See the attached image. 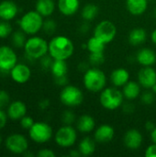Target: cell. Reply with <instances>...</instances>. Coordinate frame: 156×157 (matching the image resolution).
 <instances>
[{
  "label": "cell",
  "mask_w": 156,
  "mask_h": 157,
  "mask_svg": "<svg viewBox=\"0 0 156 157\" xmlns=\"http://www.w3.org/2000/svg\"><path fill=\"white\" fill-rule=\"evenodd\" d=\"M74 52V45L71 39L59 35L53 37L49 42V54L54 60H68Z\"/></svg>",
  "instance_id": "obj_1"
},
{
  "label": "cell",
  "mask_w": 156,
  "mask_h": 157,
  "mask_svg": "<svg viewBox=\"0 0 156 157\" xmlns=\"http://www.w3.org/2000/svg\"><path fill=\"white\" fill-rule=\"evenodd\" d=\"M83 83L88 91L92 93L101 92L107 85V76L105 73L97 67H91L84 73Z\"/></svg>",
  "instance_id": "obj_2"
},
{
  "label": "cell",
  "mask_w": 156,
  "mask_h": 157,
  "mask_svg": "<svg viewBox=\"0 0 156 157\" xmlns=\"http://www.w3.org/2000/svg\"><path fill=\"white\" fill-rule=\"evenodd\" d=\"M23 49L29 59L38 60L49 53V42L41 37L33 35L27 40Z\"/></svg>",
  "instance_id": "obj_3"
},
{
  "label": "cell",
  "mask_w": 156,
  "mask_h": 157,
  "mask_svg": "<svg viewBox=\"0 0 156 157\" xmlns=\"http://www.w3.org/2000/svg\"><path fill=\"white\" fill-rule=\"evenodd\" d=\"M43 17L36 10H31L24 14L19 19V27L27 35H36L42 29Z\"/></svg>",
  "instance_id": "obj_4"
},
{
  "label": "cell",
  "mask_w": 156,
  "mask_h": 157,
  "mask_svg": "<svg viewBox=\"0 0 156 157\" xmlns=\"http://www.w3.org/2000/svg\"><path fill=\"white\" fill-rule=\"evenodd\" d=\"M124 96L122 91L116 86L104 88L100 92L99 102L101 106L108 110H115L122 106Z\"/></svg>",
  "instance_id": "obj_5"
},
{
  "label": "cell",
  "mask_w": 156,
  "mask_h": 157,
  "mask_svg": "<svg viewBox=\"0 0 156 157\" xmlns=\"http://www.w3.org/2000/svg\"><path fill=\"white\" fill-rule=\"evenodd\" d=\"M60 100L68 108H76L83 103L84 94L79 87L67 85L63 86L60 93Z\"/></svg>",
  "instance_id": "obj_6"
},
{
  "label": "cell",
  "mask_w": 156,
  "mask_h": 157,
  "mask_svg": "<svg viewBox=\"0 0 156 157\" xmlns=\"http://www.w3.org/2000/svg\"><path fill=\"white\" fill-rule=\"evenodd\" d=\"M52 128L46 122H35L29 130L30 139L37 144H44L49 142L52 137Z\"/></svg>",
  "instance_id": "obj_7"
},
{
  "label": "cell",
  "mask_w": 156,
  "mask_h": 157,
  "mask_svg": "<svg viewBox=\"0 0 156 157\" xmlns=\"http://www.w3.org/2000/svg\"><path fill=\"white\" fill-rule=\"evenodd\" d=\"M77 139L75 129L72 125H63L61 127L54 135V140L57 145L63 148L72 147Z\"/></svg>",
  "instance_id": "obj_8"
},
{
  "label": "cell",
  "mask_w": 156,
  "mask_h": 157,
  "mask_svg": "<svg viewBox=\"0 0 156 157\" xmlns=\"http://www.w3.org/2000/svg\"><path fill=\"white\" fill-rule=\"evenodd\" d=\"M93 35L102 40L105 44H108L115 39L117 28L110 20H102L94 29Z\"/></svg>",
  "instance_id": "obj_9"
},
{
  "label": "cell",
  "mask_w": 156,
  "mask_h": 157,
  "mask_svg": "<svg viewBox=\"0 0 156 157\" xmlns=\"http://www.w3.org/2000/svg\"><path fill=\"white\" fill-rule=\"evenodd\" d=\"M5 144L6 149L15 155H23L26 151L29 150L28 139L20 133L10 134L6 139Z\"/></svg>",
  "instance_id": "obj_10"
},
{
  "label": "cell",
  "mask_w": 156,
  "mask_h": 157,
  "mask_svg": "<svg viewBox=\"0 0 156 157\" xmlns=\"http://www.w3.org/2000/svg\"><path fill=\"white\" fill-rule=\"evenodd\" d=\"M17 63V56L15 51L6 45L0 46V72L10 73L11 69Z\"/></svg>",
  "instance_id": "obj_11"
},
{
  "label": "cell",
  "mask_w": 156,
  "mask_h": 157,
  "mask_svg": "<svg viewBox=\"0 0 156 157\" xmlns=\"http://www.w3.org/2000/svg\"><path fill=\"white\" fill-rule=\"evenodd\" d=\"M138 82L141 86L151 89L156 84V71L152 66H143L138 73Z\"/></svg>",
  "instance_id": "obj_12"
},
{
  "label": "cell",
  "mask_w": 156,
  "mask_h": 157,
  "mask_svg": "<svg viewBox=\"0 0 156 157\" xmlns=\"http://www.w3.org/2000/svg\"><path fill=\"white\" fill-rule=\"evenodd\" d=\"M9 74L12 80L17 84L27 83L31 76V71L29 67L25 63H17L11 69Z\"/></svg>",
  "instance_id": "obj_13"
},
{
  "label": "cell",
  "mask_w": 156,
  "mask_h": 157,
  "mask_svg": "<svg viewBox=\"0 0 156 157\" xmlns=\"http://www.w3.org/2000/svg\"><path fill=\"white\" fill-rule=\"evenodd\" d=\"M143 140V138L141 132L136 129H131L124 134L123 144L127 148L131 150H137L142 146Z\"/></svg>",
  "instance_id": "obj_14"
},
{
  "label": "cell",
  "mask_w": 156,
  "mask_h": 157,
  "mask_svg": "<svg viewBox=\"0 0 156 157\" xmlns=\"http://www.w3.org/2000/svg\"><path fill=\"white\" fill-rule=\"evenodd\" d=\"M18 13L17 5L12 0H3L0 2V19L10 21Z\"/></svg>",
  "instance_id": "obj_15"
},
{
  "label": "cell",
  "mask_w": 156,
  "mask_h": 157,
  "mask_svg": "<svg viewBox=\"0 0 156 157\" xmlns=\"http://www.w3.org/2000/svg\"><path fill=\"white\" fill-rule=\"evenodd\" d=\"M115 135L114 128L108 124H102L98 126L94 133V139L99 144H108L113 140Z\"/></svg>",
  "instance_id": "obj_16"
},
{
  "label": "cell",
  "mask_w": 156,
  "mask_h": 157,
  "mask_svg": "<svg viewBox=\"0 0 156 157\" xmlns=\"http://www.w3.org/2000/svg\"><path fill=\"white\" fill-rule=\"evenodd\" d=\"M27 106L23 101L15 100L11 102L7 107V116L12 121H20L25 115H27Z\"/></svg>",
  "instance_id": "obj_17"
},
{
  "label": "cell",
  "mask_w": 156,
  "mask_h": 157,
  "mask_svg": "<svg viewBox=\"0 0 156 157\" xmlns=\"http://www.w3.org/2000/svg\"><path fill=\"white\" fill-rule=\"evenodd\" d=\"M136 61L143 66H153L156 63L155 52L150 48H143L136 53Z\"/></svg>",
  "instance_id": "obj_18"
},
{
  "label": "cell",
  "mask_w": 156,
  "mask_h": 157,
  "mask_svg": "<svg viewBox=\"0 0 156 157\" xmlns=\"http://www.w3.org/2000/svg\"><path fill=\"white\" fill-rule=\"evenodd\" d=\"M57 6L63 15L73 16L78 11L80 3L79 0H58Z\"/></svg>",
  "instance_id": "obj_19"
},
{
  "label": "cell",
  "mask_w": 156,
  "mask_h": 157,
  "mask_svg": "<svg viewBox=\"0 0 156 157\" xmlns=\"http://www.w3.org/2000/svg\"><path fill=\"white\" fill-rule=\"evenodd\" d=\"M110 80L114 86L121 87L130 81V73L125 68H117L111 73Z\"/></svg>",
  "instance_id": "obj_20"
},
{
  "label": "cell",
  "mask_w": 156,
  "mask_h": 157,
  "mask_svg": "<svg viewBox=\"0 0 156 157\" xmlns=\"http://www.w3.org/2000/svg\"><path fill=\"white\" fill-rule=\"evenodd\" d=\"M76 128L80 132H83V133L91 132L96 128V121L90 115H87V114L82 115L76 121Z\"/></svg>",
  "instance_id": "obj_21"
},
{
  "label": "cell",
  "mask_w": 156,
  "mask_h": 157,
  "mask_svg": "<svg viewBox=\"0 0 156 157\" xmlns=\"http://www.w3.org/2000/svg\"><path fill=\"white\" fill-rule=\"evenodd\" d=\"M122 87L123 96L128 100H134L141 96V85L139 82L129 81Z\"/></svg>",
  "instance_id": "obj_22"
},
{
  "label": "cell",
  "mask_w": 156,
  "mask_h": 157,
  "mask_svg": "<svg viewBox=\"0 0 156 157\" xmlns=\"http://www.w3.org/2000/svg\"><path fill=\"white\" fill-rule=\"evenodd\" d=\"M126 7L133 16L143 15L148 7V0H126Z\"/></svg>",
  "instance_id": "obj_23"
},
{
  "label": "cell",
  "mask_w": 156,
  "mask_h": 157,
  "mask_svg": "<svg viewBox=\"0 0 156 157\" xmlns=\"http://www.w3.org/2000/svg\"><path fill=\"white\" fill-rule=\"evenodd\" d=\"M146 39H147V32L143 28H135L131 29L128 37L129 43L132 46L142 45L146 41Z\"/></svg>",
  "instance_id": "obj_24"
},
{
  "label": "cell",
  "mask_w": 156,
  "mask_h": 157,
  "mask_svg": "<svg viewBox=\"0 0 156 157\" xmlns=\"http://www.w3.org/2000/svg\"><path fill=\"white\" fill-rule=\"evenodd\" d=\"M35 10L43 17H50L55 10V2L54 0H37L35 4Z\"/></svg>",
  "instance_id": "obj_25"
},
{
  "label": "cell",
  "mask_w": 156,
  "mask_h": 157,
  "mask_svg": "<svg viewBox=\"0 0 156 157\" xmlns=\"http://www.w3.org/2000/svg\"><path fill=\"white\" fill-rule=\"evenodd\" d=\"M96 140L90 137H85L78 144V150L83 156L92 155L96 151Z\"/></svg>",
  "instance_id": "obj_26"
},
{
  "label": "cell",
  "mask_w": 156,
  "mask_h": 157,
  "mask_svg": "<svg viewBox=\"0 0 156 157\" xmlns=\"http://www.w3.org/2000/svg\"><path fill=\"white\" fill-rule=\"evenodd\" d=\"M51 72L54 77L66 75L68 73V65L65 60H54L51 67Z\"/></svg>",
  "instance_id": "obj_27"
},
{
  "label": "cell",
  "mask_w": 156,
  "mask_h": 157,
  "mask_svg": "<svg viewBox=\"0 0 156 157\" xmlns=\"http://www.w3.org/2000/svg\"><path fill=\"white\" fill-rule=\"evenodd\" d=\"M99 8L95 4H86L81 11V16L85 21H92L94 20L97 16L98 15Z\"/></svg>",
  "instance_id": "obj_28"
},
{
  "label": "cell",
  "mask_w": 156,
  "mask_h": 157,
  "mask_svg": "<svg viewBox=\"0 0 156 157\" xmlns=\"http://www.w3.org/2000/svg\"><path fill=\"white\" fill-rule=\"evenodd\" d=\"M106 44L94 35L86 42V50L91 52H104Z\"/></svg>",
  "instance_id": "obj_29"
},
{
  "label": "cell",
  "mask_w": 156,
  "mask_h": 157,
  "mask_svg": "<svg viewBox=\"0 0 156 157\" xmlns=\"http://www.w3.org/2000/svg\"><path fill=\"white\" fill-rule=\"evenodd\" d=\"M26 33L20 29V30H17L15 32H13L11 34V43L15 48H24L26 41H27V38H26Z\"/></svg>",
  "instance_id": "obj_30"
},
{
  "label": "cell",
  "mask_w": 156,
  "mask_h": 157,
  "mask_svg": "<svg viewBox=\"0 0 156 157\" xmlns=\"http://www.w3.org/2000/svg\"><path fill=\"white\" fill-rule=\"evenodd\" d=\"M88 63L93 67H98L105 63L104 52H91L88 57Z\"/></svg>",
  "instance_id": "obj_31"
},
{
  "label": "cell",
  "mask_w": 156,
  "mask_h": 157,
  "mask_svg": "<svg viewBox=\"0 0 156 157\" xmlns=\"http://www.w3.org/2000/svg\"><path fill=\"white\" fill-rule=\"evenodd\" d=\"M56 29H57V23L55 22V20H53L51 18H47L43 21L42 30L46 34L51 35L56 31Z\"/></svg>",
  "instance_id": "obj_32"
},
{
  "label": "cell",
  "mask_w": 156,
  "mask_h": 157,
  "mask_svg": "<svg viewBox=\"0 0 156 157\" xmlns=\"http://www.w3.org/2000/svg\"><path fill=\"white\" fill-rule=\"evenodd\" d=\"M12 26L9 23V21L6 20H1L0 21V39L7 38L12 34Z\"/></svg>",
  "instance_id": "obj_33"
},
{
  "label": "cell",
  "mask_w": 156,
  "mask_h": 157,
  "mask_svg": "<svg viewBox=\"0 0 156 157\" xmlns=\"http://www.w3.org/2000/svg\"><path fill=\"white\" fill-rule=\"evenodd\" d=\"M75 115L72 110H65L62 114V122L63 125H72L75 121Z\"/></svg>",
  "instance_id": "obj_34"
},
{
  "label": "cell",
  "mask_w": 156,
  "mask_h": 157,
  "mask_svg": "<svg viewBox=\"0 0 156 157\" xmlns=\"http://www.w3.org/2000/svg\"><path fill=\"white\" fill-rule=\"evenodd\" d=\"M155 96L156 95L152 90H147L141 95V100L144 105H152L155 101Z\"/></svg>",
  "instance_id": "obj_35"
},
{
  "label": "cell",
  "mask_w": 156,
  "mask_h": 157,
  "mask_svg": "<svg viewBox=\"0 0 156 157\" xmlns=\"http://www.w3.org/2000/svg\"><path fill=\"white\" fill-rule=\"evenodd\" d=\"M54 59L48 53L44 56H42L40 59V66L43 70H51V67L52 65V63H53Z\"/></svg>",
  "instance_id": "obj_36"
},
{
  "label": "cell",
  "mask_w": 156,
  "mask_h": 157,
  "mask_svg": "<svg viewBox=\"0 0 156 157\" xmlns=\"http://www.w3.org/2000/svg\"><path fill=\"white\" fill-rule=\"evenodd\" d=\"M9 104H10L9 94L4 89H0V109H6L8 107Z\"/></svg>",
  "instance_id": "obj_37"
},
{
  "label": "cell",
  "mask_w": 156,
  "mask_h": 157,
  "mask_svg": "<svg viewBox=\"0 0 156 157\" xmlns=\"http://www.w3.org/2000/svg\"><path fill=\"white\" fill-rule=\"evenodd\" d=\"M34 123H35V121H34V120L30 116L25 115L23 118L20 119V126L24 130H28L29 131L33 126Z\"/></svg>",
  "instance_id": "obj_38"
},
{
  "label": "cell",
  "mask_w": 156,
  "mask_h": 157,
  "mask_svg": "<svg viewBox=\"0 0 156 157\" xmlns=\"http://www.w3.org/2000/svg\"><path fill=\"white\" fill-rule=\"evenodd\" d=\"M37 155L39 157H55L56 155L55 153L51 150V149H48V148H44V149H41L38 152Z\"/></svg>",
  "instance_id": "obj_39"
},
{
  "label": "cell",
  "mask_w": 156,
  "mask_h": 157,
  "mask_svg": "<svg viewBox=\"0 0 156 157\" xmlns=\"http://www.w3.org/2000/svg\"><path fill=\"white\" fill-rule=\"evenodd\" d=\"M144 155L146 157H156V144L149 145L144 153Z\"/></svg>",
  "instance_id": "obj_40"
},
{
  "label": "cell",
  "mask_w": 156,
  "mask_h": 157,
  "mask_svg": "<svg viewBox=\"0 0 156 157\" xmlns=\"http://www.w3.org/2000/svg\"><path fill=\"white\" fill-rule=\"evenodd\" d=\"M54 81L55 84L59 86H65L68 85V77L67 75H63V76H59V77H54Z\"/></svg>",
  "instance_id": "obj_41"
},
{
  "label": "cell",
  "mask_w": 156,
  "mask_h": 157,
  "mask_svg": "<svg viewBox=\"0 0 156 157\" xmlns=\"http://www.w3.org/2000/svg\"><path fill=\"white\" fill-rule=\"evenodd\" d=\"M7 113L4 111V109H0V130H2L3 128H5V126L6 125L7 122Z\"/></svg>",
  "instance_id": "obj_42"
},
{
  "label": "cell",
  "mask_w": 156,
  "mask_h": 157,
  "mask_svg": "<svg viewBox=\"0 0 156 157\" xmlns=\"http://www.w3.org/2000/svg\"><path fill=\"white\" fill-rule=\"evenodd\" d=\"M90 29V26H89V22L88 21H85L83 24H81L78 28V31L81 33V34H86L88 32Z\"/></svg>",
  "instance_id": "obj_43"
},
{
  "label": "cell",
  "mask_w": 156,
  "mask_h": 157,
  "mask_svg": "<svg viewBox=\"0 0 156 157\" xmlns=\"http://www.w3.org/2000/svg\"><path fill=\"white\" fill-rule=\"evenodd\" d=\"M122 109H123V111L127 114L133 113V111H134V106L131 103L122 104Z\"/></svg>",
  "instance_id": "obj_44"
},
{
  "label": "cell",
  "mask_w": 156,
  "mask_h": 157,
  "mask_svg": "<svg viewBox=\"0 0 156 157\" xmlns=\"http://www.w3.org/2000/svg\"><path fill=\"white\" fill-rule=\"evenodd\" d=\"M89 65H90V63H88V62H81L79 64H78V71H80V72H83V73H86L90 67H89Z\"/></svg>",
  "instance_id": "obj_45"
},
{
  "label": "cell",
  "mask_w": 156,
  "mask_h": 157,
  "mask_svg": "<svg viewBox=\"0 0 156 157\" xmlns=\"http://www.w3.org/2000/svg\"><path fill=\"white\" fill-rule=\"evenodd\" d=\"M50 107V100L48 98H44L39 102V109L41 110H45Z\"/></svg>",
  "instance_id": "obj_46"
},
{
  "label": "cell",
  "mask_w": 156,
  "mask_h": 157,
  "mask_svg": "<svg viewBox=\"0 0 156 157\" xmlns=\"http://www.w3.org/2000/svg\"><path fill=\"white\" fill-rule=\"evenodd\" d=\"M155 127V123L154 121H147L146 123H145V129H146L147 132H153Z\"/></svg>",
  "instance_id": "obj_47"
},
{
  "label": "cell",
  "mask_w": 156,
  "mask_h": 157,
  "mask_svg": "<svg viewBox=\"0 0 156 157\" xmlns=\"http://www.w3.org/2000/svg\"><path fill=\"white\" fill-rule=\"evenodd\" d=\"M70 156L71 157H80L82 156V155H81V153H80V151L78 150V149H76V150H71L70 151Z\"/></svg>",
  "instance_id": "obj_48"
},
{
  "label": "cell",
  "mask_w": 156,
  "mask_h": 157,
  "mask_svg": "<svg viewBox=\"0 0 156 157\" xmlns=\"http://www.w3.org/2000/svg\"><path fill=\"white\" fill-rule=\"evenodd\" d=\"M151 140L154 144H156V127L153 132H151Z\"/></svg>",
  "instance_id": "obj_49"
},
{
  "label": "cell",
  "mask_w": 156,
  "mask_h": 157,
  "mask_svg": "<svg viewBox=\"0 0 156 157\" xmlns=\"http://www.w3.org/2000/svg\"><path fill=\"white\" fill-rule=\"evenodd\" d=\"M151 40H152L153 43L156 46V29L153 30V32L151 34Z\"/></svg>",
  "instance_id": "obj_50"
},
{
  "label": "cell",
  "mask_w": 156,
  "mask_h": 157,
  "mask_svg": "<svg viewBox=\"0 0 156 157\" xmlns=\"http://www.w3.org/2000/svg\"><path fill=\"white\" fill-rule=\"evenodd\" d=\"M151 90H152V91H153V92H154V93L156 95V84L153 86V87L151 88Z\"/></svg>",
  "instance_id": "obj_51"
},
{
  "label": "cell",
  "mask_w": 156,
  "mask_h": 157,
  "mask_svg": "<svg viewBox=\"0 0 156 157\" xmlns=\"http://www.w3.org/2000/svg\"><path fill=\"white\" fill-rule=\"evenodd\" d=\"M154 17L156 18V7L154 8Z\"/></svg>",
  "instance_id": "obj_52"
},
{
  "label": "cell",
  "mask_w": 156,
  "mask_h": 157,
  "mask_svg": "<svg viewBox=\"0 0 156 157\" xmlns=\"http://www.w3.org/2000/svg\"><path fill=\"white\" fill-rule=\"evenodd\" d=\"M1 144H2V137H1V135H0V145H1Z\"/></svg>",
  "instance_id": "obj_53"
}]
</instances>
